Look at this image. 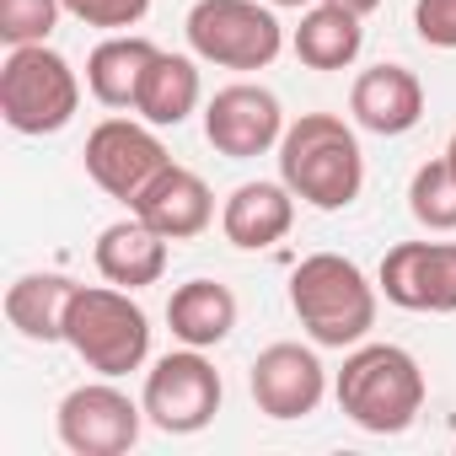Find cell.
<instances>
[{
  "label": "cell",
  "instance_id": "15",
  "mask_svg": "<svg viewBox=\"0 0 456 456\" xmlns=\"http://www.w3.org/2000/svg\"><path fill=\"white\" fill-rule=\"evenodd\" d=\"M290 220H296V193H290L285 177L280 183H242L220 209V232L232 248L258 253V248H274L290 232Z\"/></svg>",
  "mask_w": 456,
  "mask_h": 456
},
{
  "label": "cell",
  "instance_id": "11",
  "mask_svg": "<svg viewBox=\"0 0 456 456\" xmlns=\"http://www.w3.org/2000/svg\"><path fill=\"white\" fill-rule=\"evenodd\" d=\"M381 296L403 312H456V242H397L381 258Z\"/></svg>",
  "mask_w": 456,
  "mask_h": 456
},
{
  "label": "cell",
  "instance_id": "22",
  "mask_svg": "<svg viewBox=\"0 0 456 456\" xmlns=\"http://www.w3.org/2000/svg\"><path fill=\"white\" fill-rule=\"evenodd\" d=\"M408 209L419 225H429V232H456V172L440 161H424L408 183Z\"/></svg>",
  "mask_w": 456,
  "mask_h": 456
},
{
  "label": "cell",
  "instance_id": "12",
  "mask_svg": "<svg viewBox=\"0 0 456 456\" xmlns=\"http://www.w3.org/2000/svg\"><path fill=\"white\" fill-rule=\"evenodd\" d=\"M328 392V370L301 344H269L253 360V403L269 419H306Z\"/></svg>",
  "mask_w": 456,
  "mask_h": 456
},
{
  "label": "cell",
  "instance_id": "14",
  "mask_svg": "<svg viewBox=\"0 0 456 456\" xmlns=\"http://www.w3.org/2000/svg\"><path fill=\"white\" fill-rule=\"evenodd\" d=\"M349 113L370 134H408L424 118V86L403 65H370L349 92Z\"/></svg>",
  "mask_w": 456,
  "mask_h": 456
},
{
  "label": "cell",
  "instance_id": "23",
  "mask_svg": "<svg viewBox=\"0 0 456 456\" xmlns=\"http://www.w3.org/2000/svg\"><path fill=\"white\" fill-rule=\"evenodd\" d=\"M60 0H0V38L12 49L28 44H49V33L60 28Z\"/></svg>",
  "mask_w": 456,
  "mask_h": 456
},
{
  "label": "cell",
  "instance_id": "3",
  "mask_svg": "<svg viewBox=\"0 0 456 456\" xmlns=\"http://www.w3.org/2000/svg\"><path fill=\"white\" fill-rule=\"evenodd\" d=\"M338 408L365 435H403L424 408V370L397 344H360L338 370Z\"/></svg>",
  "mask_w": 456,
  "mask_h": 456
},
{
  "label": "cell",
  "instance_id": "4",
  "mask_svg": "<svg viewBox=\"0 0 456 456\" xmlns=\"http://www.w3.org/2000/svg\"><path fill=\"white\" fill-rule=\"evenodd\" d=\"M65 344L97 376H129L151 354V317L118 285H81L65 317Z\"/></svg>",
  "mask_w": 456,
  "mask_h": 456
},
{
  "label": "cell",
  "instance_id": "21",
  "mask_svg": "<svg viewBox=\"0 0 456 456\" xmlns=\"http://www.w3.org/2000/svg\"><path fill=\"white\" fill-rule=\"evenodd\" d=\"M193 108H199V65L188 54H156V65L145 70L134 113L156 129H177Z\"/></svg>",
  "mask_w": 456,
  "mask_h": 456
},
{
  "label": "cell",
  "instance_id": "2",
  "mask_svg": "<svg viewBox=\"0 0 456 456\" xmlns=\"http://www.w3.org/2000/svg\"><path fill=\"white\" fill-rule=\"evenodd\" d=\"M290 306L312 344L322 349H354L376 328V285L360 274V264L338 253H312L290 274Z\"/></svg>",
  "mask_w": 456,
  "mask_h": 456
},
{
  "label": "cell",
  "instance_id": "24",
  "mask_svg": "<svg viewBox=\"0 0 456 456\" xmlns=\"http://www.w3.org/2000/svg\"><path fill=\"white\" fill-rule=\"evenodd\" d=\"M60 6L86 22V28H102V33H129L134 22H145L151 0H60Z\"/></svg>",
  "mask_w": 456,
  "mask_h": 456
},
{
  "label": "cell",
  "instance_id": "19",
  "mask_svg": "<svg viewBox=\"0 0 456 456\" xmlns=\"http://www.w3.org/2000/svg\"><path fill=\"white\" fill-rule=\"evenodd\" d=\"M76 290H81V285L65 280V274H22V280L6 290V317H12V328H17L22 338H33V344H60Z\"/></svg>",
  "mask_w": 456,
  "mask_h": 456
},
{
  "label": "cell",
  "instance_id": "5",
  "mask_svg": "<svg viewBox=\"0 0 456 456\" xmlns=\"http://www.w3.org/2000/svg\"><path fill=\"white\" fill-rule=\"evenodd\" d=\"M76 108H81V81L65 54H54L49 44H28L6 54V65H0V118L17 134H54L76 118Z\"/></svg>",
  "mask_w": 456,
  "mask_h": 456
},
{
  "label": "cell",
  "instance_id": "10",
  "mask_svg": "<svg viewBox=\"0 0 456 456\" xmlns=\"http://www.w3.org/2000/svg\"><path fill=\"white\" fill-rule=\"evenodd\" d=\"M204 140L232 156V161H253L264 151H274L285 140V113H280V97L269 86H253V81H237V86H220L204 108Z\"/></svg>",
  "mask_w": 456,
  "mask_h": 456
},
{
  "label": "cell",
  "instance_id": "7",
  "mask_svg": "<svg viewBox=\"0 0 456 456\" xmlns=\"http://www.w3.org/2000/svg\"><path fill=\"white\" fill-rule=\"evenodd\" d=\"M145 419L167 435H199L220 413V370L204 360V349L161 354L145 376Z\"/></svg>",
  "mask_w": 456,
  "mask_h": 456
},
{
  "label": "cell",
  "instance_id": "25",
  "mask_svg": "<svg viewBox=\"0 0 456 456\" xmlns=\"http://www.w3.org/2000/svg\"><path fill=\"white\" fill-rule=\"evenodd\" d=\"M413 28H419L424 44L456 49V0H419V6H413Z\"/></svg>",
  "mask_w": 456,
  "mask_h": 456
},
{
  "label": "cell",
  "instance_id": "28",
  "mask_svg": "<svg viewBox=\"0 0 456 456\" xmlns=\"http://www.w3.org/2000/svg\"><path fill=\"white\" fill-rule=\"evenodd\" d=\"M269 6H317V0H269Z\"/></svg>",
  "mask_w": 456,
  "mask_h": 456
},
{
  "label": "cell",
  "instance_id": "6",
  "mask_svg": "<svg viewBox=\"0 0 456 456\" xmlns=\"http://www.w3.org/2000/svg\"><path fill=\"white\" fill-rule=\"evenodd\" d=\"M183 33L188 49L220 70H264L285 49V28L269 0H193Z\"/></svg>",
  "mask_w": 456,
  "mask_h": 456
},
{
  "label": "cell",
  "instance_id": "17",
  "mask_svg": "<svg viewBox=\"0 0 456 456\" xmlns=\"http://www.w3.org/2000/svg\"><path fill=\"white\" fill-rule=\"evenodd\" d=\"M156 44L151 38H134V33H113L92 49L86 60V86L102 108H134L140 102V86H145V70L156 65Z\"/></svg>",
  "mask_w": 456,
  "mask_h": 456
},
{
  "label": "cell",
  "instance_id": "27",
  "mask_svg": "<svg viewBox=\"0 0 456 456\" xmlns=\"http://www.w3.org/2000/svg\"><path fill=\"white\" fill-rule=\"evenodd\" d=\"M445 167L456 172V134H451V145H445Z\"/></svg>",
  "mask_w": 456,
  "mask_h": 456
},
{
  "label": "cell",
  "instance_id": "8",
  "mask_svg": "<svg viewBox=\"0 0 456 456\" xmlns=\"http://www.w3.org/2000/svg\"><path fill=\"white\" fill-rule=\"evenodd\" d=\"M81 156H86L92 183L102 193L124 199V204H134L151 188V177L172 161L167 145L156 140V124H134V118H102L86 134V151Z\"/></svg>",
  "mask_w": 456,
  "mask_h": 456
},
{
  "label": "cell",
  "instance_id": "16",
  "mask_svg": "<svg viewBox=\"0 0 456 456\" xmlns=\"http://www.w3.org/2000/svg\"><path fill=\"white\" fill-rule=\"evenodd\" d=\"M97 274L118 290H145L167 274V237L156 225H145L140 215L129 220H113L108 232L97 237Z\"/></svg>",
  "mask_w": 456,
  "mask_h": 456
},
{
  "label": "cell",
  "instance_id": "1",
  "mask_svg": "<svg viewBox=\"0 0 456 456\" xmlns=\"http://www.w3.org/2000/svg\"><path fill=\"white\" fill-rule=\"evenodd\" d=\"M280 177L312 209H349L365 188V156L338 113H301L280 140Z\"/></svg>",
  "mask_w": 456,
  "mask_h": 456
},
{
  "label": "cell",
  "instance_id": "20",
  "mask_svg": "<svg viewBox=\"0 0 456 456\" xmlns=\"http://www.w3.org/2000/svg\"><path fill=\"white\" fill-rule=\"evenodd\" d=\"M360 44H365L360 17L344 12L338 0H317V6L301 17V28H296V60L312 65V70H344V65H354Z\"/></svg>",
  "mask_w": 456,
  "mask_h": 456
},
{
  "label": "cell",
  "instance_id": "9",
  "mask_svg": "<svg viewBox=\"0 0 456 456\" xmlns=\"http://www.w3.org/2000/svg\"><path fill=\"white\" fill-rule=\"evenodd\" d=\"M140 419H145V403H129V392H118L108 376V381L76 387L60 403V440L76 456H124L140 440Z\"/></svg>",
  "mask_w": 456,
  "mask_h": 456
},
{
  "label": "cell",
  "instance_id": "18",
  "mask_svg": "<svg viewBox=\"0 0 456 456\" xmlns=\"http://www.w3.org/2000/svg\"><path fill=\"white\" fill-rule=\"evenodd\" d=\"M167 322H172V333L188 349H215V344L232 338V328H237V296L225 290L220 280H188V285L172 290Z\"/></svg>",
  "mask_w": 456,
  "mask_h": 456
},
{
  "label": "cell",
  "instance_id": "13",
  "mask_svg": "<svg viewBox=\"0 0 456 456\" xmlns=\"http://www.w3.org/2000/svg\"><path fill=\"white\" fill-rule=\"evenodd\" d=\"M129 209H134L145 225H156L167 242H188V237H199L204 225H209L215 199H209V183H204L199 172L167 161V167L151 177V188H145Z\"/></svg>",
  "mask_w": 456,
  "mask_h": 456
},
{
  "label": "cell",
  "instance_id": "26",
  "mask_svg": "<svg viewBox=\"0 0 456 456\" xmlns=\"http://www.w3.org/2000/svg\"><path fill=\"white\" fill-rule=\"evenodd\" d=\"M338 6H344V12H354V17H370L381 0H338Z\"/></svg>",
  "mask_w": 456,
  "mask_h": 456
}]
</instances>
